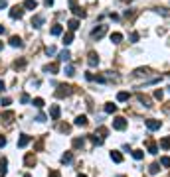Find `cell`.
Instances as JSON below:
<instances>
[{
  "label": "cell",
  "instance_id": "cell-8",
  "mask_svg": "<svg viewBox=\"0 0 170 177\" xmlns=\"http://www.w3.org/2000/svg\"><path fill=\"white\" fill-rule=\"evenodd\" d=\"M87 63H89V67H97L99 65V55L95 51H91L89 55H87Z\"/></svg>",
  "mask_w": 170,
  "mask_h": 177
},
{
  "label": "cell",
  "instance_id": "cell-16",
  "mask_svg": "<svg viewBox=\"0 0 170 177\" xmlns=\"http://www.w3.org/2000/svg\"><path fill=\"white\" fill-rule=\"evenodd\" d=\"M10 45H12V47H22L24 43H22V39H20L18 36H12V37H10Z\"/></svg>",
  "mask_w": 170,
  "mask_h": 177
},
{
  "label": "cell",
  "instance_id": "cell-44",
  "mask_svg": "<svg viewBox=\"0 0 170 177\" xmlns=\"http://www.w3.org/2000/svg\"><path fill=\"white\" fill-rule=\"evenodd\" d=\"M36 120H38V122H46V114H38V116H36Z\"/></svg>",
  "mask_w": 170,
  "mask_h": 177
},
{
  "label": "cell",
  "instance_id": "cell-47",
  "mask_svg": "<svg viewBox=\"0 0 170 177\" xmlns=\"http://www.w3.org/2000/svg\"><path fill=\"white\" fill-rule=\"evenodd\" d=\"M50 177H59V171H52V173H50Z\"/></svg>",
  "mask_w": 170,
  "mask_h": 177
},
{
  "label": "cell",
  "instance_id": "cell-48",
  "mask_svg": "<svg viewBox=\"0 0 170 177\" xmlns=\"http://www.w3.org/2000/svg\"><path fill=\"white\" fill-rule=\"evenodd\" d=\"M6 89V85H4V81H0V91H4Z\"/></svg>",
  "mask_w": 170,
  "mask_h": 177
},
{
  "label": "cell",
  "instance_id": "cell-35",
  "mask_svg": "<svg viewBox=\"0 0 170 177\" xmlns=\"http://www.w3.org/2000/svg\"><path fill=\"white\" fill-rule=\"evenodd\" d=\"M91 142H93L95 146H101L103 144V138H97V134H95V136H91Z\"/></svg>",
  "mask_w": 170,
  "mask_h": 177
},
{
  "label": "cell",
  "instance_id": "cell-28",
  "mask_svg": "<svg viewBox=\"0 0 170 177\" xmlns=\"http://www.w3.org/2000/svg\"><path fill=\"white\" fill-rule=\"evenodd\" d=\"M83 144H85V140L83 138H73V148H83Z\"/></svg>",
  "mask_w": 170,
  "mask_h": 177
},
{
  "label": "cell",
  "instance_id": "cell-52",
  "mask_svg": "<svg viewBox=\"0 0 170 177\" xmlns=\"http://www.w3.org/2000/svg\"><path fill=\"white\" fill-rule=\"evenodd\" d=\"M24 177H32V175H28V173H26V175H24Z\"/></svg>",
  "mask_w": 170,
  "mask_h": 177
},
{
  "label": "cell",
  "instance_id": "cell-20",
  "mask_svg": "<svg viewBox=\"0 0 170 177\" xmlns=\"http://www.w3.org/2000/svg\"><path fill=\"white\" fill-rule=\"evenodd\" d=\"M87 116H85V114H81V116H77L75 118V126H87Z\"/></svg>",
  "mask_w": 170,
  "mask_h": 177
},
{
  "label": "cell",
  "instance_id": "cell-27",
  "mask_svg": "<svg viewBox=\"0 0 170 177\" xmlns=\"http://www.w3.org/2000/svg\"><path fill=\"white\" fill-rule=\"evenodd\" d=\"M160 148H162V149H170V138H168V136L160 140Z\"/></svg>",
  "mask_w": 170,
  "mask_h": 177
},
{
  "label": "cell",
  "instance_id": "cell-18",
  "mask_svg": "<svg viewBox=\"0 0 170 177\" xmlns=\"http://www.w3.org/2000/svg\"><path fill=\"white\" fill-rule=\"evenodd\" d=\"M2 120L6 122V124H10V122L14 120V112L12 110H8V112H4V114H2Z\"/></svg>",
  "mask_w": 170,
  "mask_h": 177
},
{
  "label": "cell",
  "instance_id": "cell-19",
  "mask_svg": "<svg viewBox=\"0 0 170 177\" xmlns=\"http://www.w3.org/2000/svg\"><path fill=\"white\" fill-rule=\"evenodd\" d=\"M111 42H113V43H121V42H123V33L113 32V33H111Z\"/></svg>",
  "mask_w": 170,
  "mask_h": 177
},
{
  "label": "cell",
  "instance_id": "cell-51",
  "mask_svg": "<svg viewBox=\"0 0 170 177\" xmlns=\"http://www.w3.org/2000/svg\"><path fill=\"white\" fill-rule=\"evenodd\" d=\"M2 47H4V43H2V39H0V51H2Z\"/></svg>",
  "mask_w": 170,
  "mask_h": 177
},
{
  "label": "cell",
  "instance_id": "cell-41",
  "mask_svg": "<svg viewBox=\"0 0 170 177\" xmlns=\"http://www.w3.org/2000/svg\"><path fill=\"white\" fill-rule=\"evenodd\" d=\"M97 132H99V134L103 136V138H105V136L109 134V130H107V128H103V126H101V128H99V130H97Z\"/></svg>",
  "mask_w": 170,
  "mask_h": 177
},
{
  "label": "cell",
  "instance_id": "cell-26",
  "mask_svg": "<svg viewBox=\"0 0 170 177\" xmlns=\"http://www.w3.org/2000/svg\"><path fill=\"white\" fill-rule=\"evenodd\" d=\"M69 59H71V53L67 51V49H63V51L59 53V61H65V63H67Z\"/></svg>",
  "mask_w": 170,
  "mask_h": 177
},
{
  "label": "cell",
  "instance_id": "cell-14",
  "mask_svg": "<svg viewBox=\"0 0 170 177\" xmlns=\"http://www.w3.org/2000/svg\"><path fill=\"white\" fill-rule=\"evenodd\" d=\"M24 8L26 10H36L38 8V2H36V0H24Z\"/></svg>",
  "mask_w": 170,
  "mask_h": 177
},
{
  "label": "cell",
  "instance_id": "cell-17",
  "mask_svg": "<svg viewBox=\"0 0 170 177\" xmlns=\"http://www.w3.org/2000/svg\"><path fill=\"white\" fill-rule=\"evenodd\" d=\"M6 171H8V159H6V158H0V173L4 175Z\"/></svg>",
  "mask_w": 170,
  "mask_h": 177
},
{
  "label": "cell",
  "instance_id": "cell-40",
  "mask_svg": "<svg viewBox=\"0 0 170 177\" xmlns=\"http://www.w3.org/2000/svg\"><path fill=\"white\" fill-rule=\"evenodd\" d=\"M20 100H22L24 104H26V103H30V97H28V93H24L22 97H20Z\"/></svg>",
  "mask_w": 170,
  "mask_h": 177
},
{
  "label": "cell",
  "instance_id": "cell-29",
  "mask_svg": "<svg viewBox=\"0 0 170 177\" xmlns=\"http://www.w3.org/2000/svg\"><path fill=\"white\" fill-rule=\"evenodd\" d=\"M148 154H158V146L154 142H148Z\"/></svg>",
  "mask_w": 170,
  "mask_h": 177
},
{
  "label": "cell",
  "instance_id": "cell-36",
  "mask_svg": "<svg viewBox=\"0 0 170 177\" xmlns=\"http://www.w3.org/2000/svg\"><path fill=\"white\" fill-rule=\"evenodd\" d=\"M162 97H164V93H162L160 89H156V91H154V98H156V100H162Z\"/></svg>",
  "mask_w": 170,
  "mask_h": 177
},
{
  "label": "cell",
  "instance_id": "cell-24",
  "mask_svg": "<svg viewBox=\"0 0 170 177\" xmlns=\"http://www.w3.org/2000/svg\"><path fill=\"white\" fill-rule=\"evenodd\" d=\"M111 159H113L115 163H121L123 161V155H121V152H111Z\"/></svg>",
  "mask_w": 170,
  "mask_h": 177
},
{
  "label": "cell",
  "instance_id": "cell-12",
  "mask_svg": "<svg viewBox=\"0 0 170 177\" xmlns=\"http://www.w3.org/2000/svg\"><path fill=\"white\" fill-rule=\"evenodd\" d=\"M42 24H44V16L36 14V16L32 18V26H34V28H42Z\"/></svg>",
  "mask_w": 170,
  "mask_h": 177
},
{
  "label": "cell",
  "instance_id": "cell-32",
  "mask_svg": "<svg viewBox=\"0 0 170 177\" xmlns=\"http://www.w3.org/2000/svg\"><path fill=\"white\" fill-rule=\"evenodd\" d=\"M32 104H34L36 108H44V98H34Z\"/></svg>",
  "mask_w": 170,
  "mask_h": 177
},
{
  "label": "cell",
  "instance_id": "cell-9",
  "mask_svg": "<svg viewBox=\"0 0 170 177\" xmlns=\"http://www.w3.org/2000/svg\"><path fill=\"white\" fill-rule=\"evenodd\" d=\"M32 142V136H28V134H22L18 138V148H26V146Z\"/></svg>",
  "mask_w": 170,
  "mask_h": 177
},
{
  "label": "cell",
  "instance_id": "cell-22",
  "mask_svg": "<svg viewBox=\"0 0 170 177\" xmlns=\"http://www.w3.org/2000/svg\"><path fill=\"white\" fill-rule=\"evenodd\" d=\"M67 26H69V32H75L77 28H79V20H69V22H67Z\"/></svg>",
  "mask_w": 170,
  "mask_h": 177
},
{
  "label": "cell",
  "instance_id": "cell-50",
  "mask_svg": "<svg viewBox=\"0 0 170 177\" xmlns=\"http://www.w3.org/2000/svg\"><path fill=\"white\" fill-rule=\"evenodd\" d=\"M0 33H4V26L2 24H0Z\"/></svg>",
  "mask_w": 170,
  "mask_h": 177
},
{
  "label": "cell",
  "instance_id": "cell-5",
  "mask_svg": "<svg viewBox=\"0 0 170 177\" xmlns=\"http://www.w3.org/2000/svg\"><path fill=\"white\" fill-rule=\"evenodd\" d=\"M160 126H162L160 120H154V118H148V120H147V128H148V130H152V132L160 130Z\"/></svg>",
  "mask_w": 170,
  "mask_h": 177
},
{
  "label": "cell",
  "instance_id": "cell-31",
  "mask_svg": "<svg viewBox=\"0 0 170 177\" xmlns=\"http://www.w3.org/2000/svg\"><path fill=\"white\" fill-rule=\"evenodd\" d=\"M148 171H150V173H152V175H156V173L160 171V163H152L150 167H148Z\"/></svg>",
  "mask_w": 170,
  "mask_h": 177
},
{
  "label": "cell",
  "instance_id": "cell-13",
  "mask_svg": "<svg viewBox=\"0 0 170 177\" xmlns=\"http://www.w3.org/2000/svg\"><path fill=\"white\" fill-rule=\"evenodd\" d=\"M73 43V32H65L63 33V45H71Z\"/></svg>",
  "mask_w": 170,
  "mask_h": 177
},
{
  "label": "cell",
  "instance_id": "cell-7",
  "mask_svg": "<svg viewBox=\"0 0 170 177\" xmlns=\"http://www.w3.org/2000/svg\"><path fill=\"white\" fill-rule=\"evenodd\" d=\"M24 165H26V167H34V165H36V155H34L32 152L26 154V158H24Z\"/></svg>",
  "mask_w": 170,
  "mask_h": 177
},
{
  "label": "cell",
  "instance_id": "cell-30",
  "mask_svg": "<svg viewBox=\"0 0 170 177\" xmlns=\"http://www.w3.org/2000/svg\"><path fill=\"white\" fill-rule=\"evenodd\" d=\"M132 158L135 159H142L144 158V152H142V149H132Z\"/></svg>",
  "mask_w": 170,
  "mask_h": 177
},
{
  "label": "cell",
  "instance_id": "cell-54",
  "mask_svg": "<svg viewBox=\"0 0 170 177\" xmlns=\"http://www.w3.org/2000/svg\"><path fill=\"white\" fill-rule=\"evenodd\" d=\"M2 177H4V175H2Z\"/></svg>",
  "mask_w": 170,
  "mask_h": 177
},
{
  "label": "cell",
  "instance_id": "cell-10",
  "mask_svg": "<svg viewBox=\"0 0 170 177\" xmlns=\"http://www.w3.org/2000/svg\"><path fill=\"white\" fill-rule=\"evenodd\" d=\"M59 114H62L59 106H57V104H52V108H50V116H52V120H57V118H59Z\"/></svg>",
  "mask_w": 170,
  "mask_h": 177
},
{
  "label": "cell",
  "instance_id": "cell-6",
  "mask_svg": "<svg viewBox=\"0 0 170 177\" xmlns=\"http://www.w3.org/2000/svg\"><path fill=\"white\" fill-rule=\"evenodd\" d=\"M113 128L115 130H125V128H127V120H125V118H115L113 120Z\"/></svg>",
  "mask_w": 170,
  "mask_h": 177
},
{
  "label": "cell",
  "instance_id": "cell-4",
  "mask_svg": "<svg viewBox=\"0 0 170 177\" xmlns=\"http://www.w3.org/2000/svg\"><path fill=\"white\" fill-rule=\"evenodd\" d=\"M22 16H24V6H14L10 10V18L12 20H20Z\"/></svg>",
  "mask_w": 170,
  "mask_h": 177
},
{
  "label": "cell",
  "instance_id": "cell-15",
  "mask_svg": "<svg viewBox=\"0 0 170 177\" xmlns=\"http://www.w3.org/2000/svg\"><path fill=\"white\" fill-rule=\"evenodd\" d=\"M129 98H131V94H129L127 91H121V93L117 94V100H119V103H127Z\"/></svg>",
  "mask_w": 170,
  "mask_h": 177
},
{
  "label": "cell",
  "instance_id": "cell-3",
  "mask_svg": "<svg viewBox=\"0 0 170 177\" xmlns=\"http://www.w3.org/2000/svg\"><path fill=\"white\" fill-rule=\"evenodd\" d=\"M69 4H71V10H73V14H75L77 18H85V16H87V12L75 4V0H69Z\"/></svg>",
  "mask_w": 170,
  "mask_h": 177
},
{
  "label": "cell",
  "instance_id": "cell-46",
  "mask_svg": "<svg viewBox=\"0 0 170 177\" xmlns=\"http://www.w3.org/2000/svg\"><path fill=\"white\" fill-rule=\"evenodd\" d=\"M6 6H8V2H6V0H0V10L6 8Z\"/></svg>",
  "mask_w": 170,
  "mask_h": 177
},
{
  "label": "cell",
  "instance_id": "cell-34",
  "mask_svg": "<svg viewBox=\"0 0 170 177\" xmlns=\"http://www.w3.org/2000/svg\"><path fill=\"white\" fill-rule=\"evenodd\" d=\"M160 165H164V167H170V158H168V155L160 158Z\"/></svg>",
  "mask_w": 170,
  "mask_h": 177
},
{
  "label": "cell",
  "instance_id": "cell-43",
  "mask_svg": "<svg viewBox=\"0 0 170 177\" xmlns=\"http://www.w3.org/2000/svg\"><path fill=\"white\" fill-rule=\"evenodd\" d=\"M59 130H62V132H69V124H62V126H59Z\"/></svg>",
  "mask_w": 170,
  "mask_h": 177
},
{
  "label": "cell",
  "instance_id": "cell-38",
  "mask_svg": "<svg viewBox=\"0 0 170 177\" xmlns=\"http://www.w3.org/2000/svg\"><path fill=\"white\" fill-rule=\"evenodd\" d=\"M10 103H12V100H10L8 97H4V98H0V104H2V106H8Z\"/></svg>",
  "mask_w": 170,
  "mask_h": 177
},
{
  "label": "cell",
  "instance_id": "cell-42",
  "mask_svg": "<svg viewBox=\"0 0 170 177\" xmlns=\"http://www.w3.org/2000/svg\"><path fill=\"white\" fill-rule=\"evenodd\" d=\"M131 42H132V43L138 42V33H137V32H132V33H131Z\"/></svg>",
  "mask_w": 170,
  "mask_h": 177
},
{
  "label": "cell",
  "instance_id": "cell-25",
  "mask_svg": "<svg viewBox=\"0 0 170 177\" xmlns=\"http://www.w3.org/2000/svg\"><path fill=\"white\" fill-rule=\"evenodd\" d=\"M62 33H63V28L59 26V24L52 26V36H62Z\"/></svg>",
  "mask_w": 170,
  "mask_h": 177
},
{
  "label": "cell",
  "instance_id": "cell-2",
  "mask_svg": "<svg viewBox=\"0 0 170 177\" xmlns=\"http://www.w3.org/2000/svg\"><path fill=\"white\" fill-rule=\"evenodd\" d=\"M105 33H107V26H97V28L91 32V37H93V39H101Z\"/></svg>",
  "mask_w": 170,
  "mask_h": 177
},
{
  "label": "cell",
  "instance_id": "cell-45",
  "mask_svg": "<svg viewBox=\"0 0 170 177\" xmlns=\"http://www.w3.org/2000/svg\"><path fill=\"white\" fill-rule=\"evenodd\" d=\"M4 146H6V138H4V136H0V148H4Z\"/></svg>",
  "mask_w": 170,
  "mask_h": 177
},
{
  "label": "cell",
  "instance_id": "cell-39",
  "mask_svg": "<svg viewBox=\"0 0 170 177\" xmlns=\"http://www.w3.org/2000/svg\"><path fill=\"white\" fill-rule=\"evenodd\" d=\"M46 53H47V55H53V53H56V47H53V45L46 47Z\"/></svg>",
  "mask_w": 170,
  "mask_h": 177
},
{
  "label": "cell",
  "instance_id": "cell-21",
  "mask_svg": "<svg viewBox=\"0 0 170 177\" xmlns=\"http://www.w3.org/2000/svg\"><path fill=\"white\" fill-rule=\"evenodd\" d=\"M71 161H73V154H71V152H65V154L62 155V163L67 165V163H71Z\"/></svg>",
  "mask_w": 170,
  "mask_h": 177
},
{
  "label": "cell",
  "instance_id": "cell-53",
  "mask_svg": "<svg viewBox=\"0 0 170 177\" xmlns=\"http://www.w3.org/2000/svg\"><path fill=\"white\" fill-rule=\"evenodd\" d=\"M79 177H87V175H79Z\"/></svg>",
  "mask_w": 170,
  "mask_h": 177
},
{
  "label": "cell",
  "instance_id": "cell-11",
  "mask_svg": "<svg viewBox=\"0 0 170 177\" xmlns=\"http://www.w3.org/2000/svg\"><path fill=\"white\" fill-rule=\"evenodd\" d=\"M44 71H46V73L56 75L57 71H59V65H57V63H50V65H46V67H44Z\"/></svg>",
  "mask_w": 170,
  "mask_h": 177
},
{
  "label": "cell",
  "instance_id": "cell-49",
  "mask_svg": "<svg viewBox=\"0 0 170 177\" xmlns=\"http://www.w3.org/2000/svg\"><path fill=\"white\" fill-rule=\"evenodd\" d=\"M44 2H46L47 6H52V4H53V0H44Z\"/></svg>",
  "mask_w": 170,
  "mask_h": 177
},
{
  "label": "cell",
  "instance_id": "cell-1",
  "mask_svg": "<svg viewBox=\"0 0 170 177\" xmlns=\"http://www.w3.org/2000/svg\"><path fill=\"white\" fill-rule=\"evenodd\" d=\"M71 89H73V87H69V85H57L56 97H57V98H65V97H69V94H71Z\"/></svg>",
  "mask_w": 170,
  "mask_h": 177
},
{
  "label": "cell",
  "instance_id": "cell-23",
  "mask_svg": "<svg viewBox=\"0 0 170 177\" xmlns=\"http://www.w3.org/2000/svg\"><path fill=\"white\" fill-rule=\"evenodd\" d=\"M105 112H107V114H113V112H117V104L107 103V104H105Z\"/></svg>",
  "mask_w": 170,
  "mask_h": 177
},
{
  "label": "cell",
  "instance_id": "cell-37",
  "mask_svg": "<svg viewBox=\"0 0 170 177\" xmlns=\"http://www.w3.org/2000/svg\"><path fill=\"white\" fill-rule=\"evenodd\" d=\"M14 67H16V69H24V67H26V61H24V59L16 61V63H14Z\"/></svg>",
  "mask_w": 170,
  "mask_h": 177
},
{
  "label": "cell",
  "instance_id": "cell-33",
  "mask_svg": "<svg viewBox=\"0 0 170 177\" xmlns=\"http://www.w3.org/2000/svg\"><path fill=\"white\" fill-rule=\"evenodd\" d=\"M65 75H67V77H73V75H75V69H73V65H67V67H65Z\"/></svg>",
  "mask_w": 170,
  "mask_h": 177
}]
</instances>
